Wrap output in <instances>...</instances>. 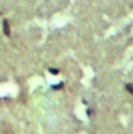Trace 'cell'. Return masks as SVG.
<instances>
[{"label":"cell","mask_w":133,"mask_h":134,"mask_svg":"<svg viewBox=\"0 0 133 134\" xmlns=\"http://www.w3.org/2000/svg\"><path fill=\"white\" fill-rule=\"evenodd\" d=\"M3 33H4V36L10 37V26H9V21L7 20H3Z\"/></svg>","instance_id":"cell-1"},{"label":"cell","mask_w":133,"mask_h":134,"mask_svg":"<svg viewBox=\"0 0 133 134\" xmlns=\"http://www.w3.org/2000/svg\"><path fill=\"white\" fill-rule=\"evenodd\" d=\"M126 88H127V90L133 94V86H132V84H127V86H126Z\"/></svg>","instance_id":"cell-2"}]
</instances>
